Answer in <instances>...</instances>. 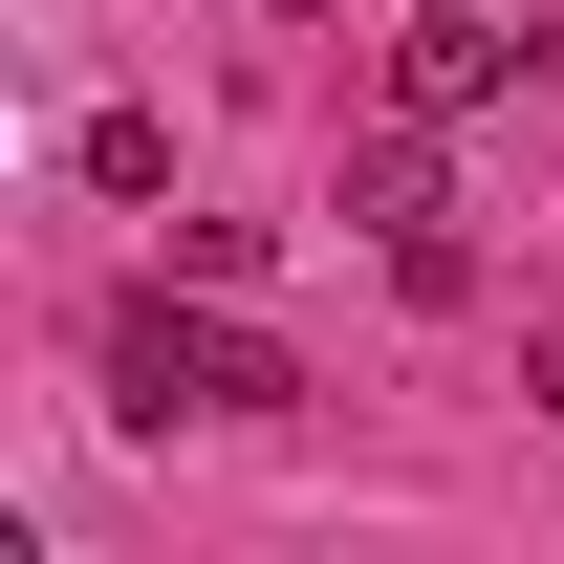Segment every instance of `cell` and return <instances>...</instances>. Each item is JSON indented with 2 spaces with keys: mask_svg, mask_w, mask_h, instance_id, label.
Returning <instances> with one entry per match:
<instances>
[{
  "mask_svg": "<svg viewBox=\"0 0 564 564\" xmlns=\"http://www.w3.org/2000/svg\"><path fill=\"white\" fill-rule=\"evenodd\" d=\"M66 152H87V196H174V131H152V109H87Z\"/></svg>",
  "mask_w": 564,
  "mask_h": 564,
  "instance_id": "4",
  "label": "cell"
},
{
  "mask_svg": "<svg viewBox=\"0 0 564 564\" xmlns=\"http://www.w3.org/2000/svg\"><path fill=\"white\" fill-rule=\"evenodd\" d=\"M348 217L391 239V282H413V304H478V239H456V174H434V131H413V109L348 152Z\"/></svg>",
  "mask_w": 564,
  "mask_h": 564,
  "instance_id": "2",
  "label": "cell"
},
{
  "mask_svg": "<svg viewBox=\"0 0 564 564\" xmlns=\"http://www.w3.org/2000/svg\"><path fill=\"white\" fill-rule=\"evenodd\" d=\"M109 413L131 434H174V413H304V369L261 348V326H217V304H109Z\"/></svg>",
  "mask_w": 564,
  "mask_h": 564,
  "instance_id": "1",
  "label": "cell"
},
{
  "mask_svg": "<svg viewBox=\"0 0 564 564\" xmlns=\"http://www.w3.org/2000/svg\"><path fill=\"white\" fill-rule=\"evenodd\" d=\"M282 22H326V0H282Z\"/></svg>",
  "mask_w": 564,
  "mask_h": 564,
  "instance_id": "6",
  "label": "cell"
},
{
  "mask_svg": "<svg viewBox=\"0 0 564 564\" xmlns=\"http://www.w3.org/2000/svg\"><path fill=\"white\" fill-rule=\"evenodd\" d=\"M543 413H564V348H543Z\"/></svg>",
  "mask_w": 564,
  "mask_h": 564,
  "instance_id": "5",
  "label": "cell"
},
{
  "mask_svg": "<svg viewBox=\"0 0 564 564\" xmlns=\"http://www.w3.org/2000/svg\"><path fill=\"white\" fill-rule=\"evenodd\" d=\"M521 66H564L543 22H478V0H434L413 44H391V109H413V131H478V109H499Z\"/></svg>",
  "mask_w": 564,
  "mask_h": 564,
  "instance_id": "3",
  "label": "cell"
}]
</instances>
